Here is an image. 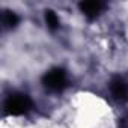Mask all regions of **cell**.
Instances as JSON below:
<instances>
[{"label":"cell","mask_w":128,"mask_h":128,"mask_svg":"<svg viewBox=\"0 0 128 128\" xmlns=\"http://www.w3.org/2000/svg\"><path fill=\"white\" fill-rule=\"evenodd\" d=\"M32 108V100L26 94H11L5 101V113L11 116L26 114Z\"/></svg>","instance_id":"6da1fadb"},{"label":"cell","mask_w":128,"mask_h":128,"mask_svg":"<svg viewBox=\"0 0 128 128\" xmlns=\"http://www.w3.org/2000/svg\"><path fill=\"white\" fill-rule=\"evenodd\" d=\"M42 84L48 92H62L68 86V77L63 68H53L42 77Z\"/></svg>","instance_id":"7a4b0ae2"},{"label":"cell","mask_w":128,"mask_h":128,"mask_svg":"<svg viewBox=\"0 0 128 128\" xmlns=\"http://www.w3.org/2000/svg\"><path fill=\"white\" fill-rule=\"evenodd\" d=\"M110 92L116 100L125 101L128 98V84L125 83V80L122 77L116 76L110 80Z\"/></svg>","instance_id":"3957f363"},{"label":"cell","mask_w":128,"mask_h":128,"mask_svg":"<svg viewBox=\"0 0 128 128\" xmlns=\"http://www.w3.org/2000/svg\"><path fill=\"white\" fill-rule=\"evenodd\" d=\"M78 8L83 12V15H86L89 20H94V18H96L102 12V9L106 8V3L95 2V0H89V2H82L78 5Z\"/></svg>","instance_id":"277c9868"},{"label":"cell","mask_w":128,"mask_h":128,"mask_svg":"<svg viewBox=\"0 0 128 128\" xmlns=\"http://www.w3.org/2000/svg\"><path fill=\"white\" fill-rule=\"evenodd\" d=\"M2 24L5 29H14L18 24V17L12 11H3L2 14Z\"/></svg>","instance_id":"5b68a950"},{"label":"cell","mask_w":128,"mask_h":128,"mask_svg":"<svg viewBox=\"0 0 128 128\" xmlns=\"http://www.w3.org/2000/svg\"><path fill=\"white\" fill-rule=\"evenodd\" d=\"M45 23H47V27L50 30H56L59 27V18H57L54 11H51V9L45 11Z\"/></svg>","instance_id":"8992f818"}]
</instances>
